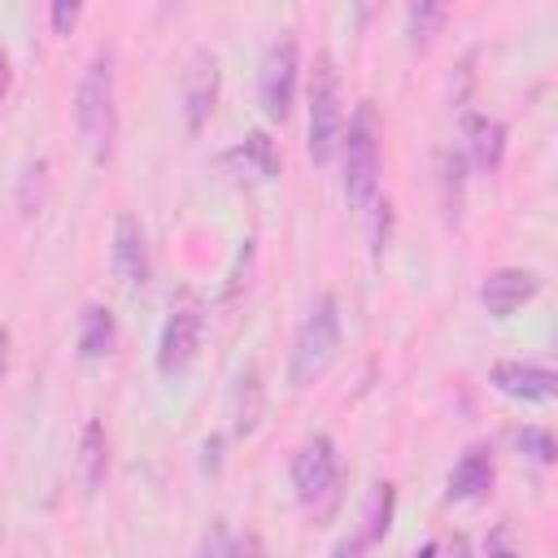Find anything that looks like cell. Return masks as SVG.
<instances>
[{"mask_svg":"<svg viewBox=\"0 0 558 558\" xmlns=\"http://www.w3.org/2000/svg\"><path fill=\"white\" fill-rule=\"evenodd\" d=\"M74 126H78V140H83L87 157L109 161L113 140H118V92H113V52L109 48H96L83 78H78Z\"/></svg>","mask_w":558,"mask_h":558,"instance_id":"6da1fadb","label":"cell"},{"mask_svg":"<svg viewBox=\"0 0 558 558\" xmlns=\"http://www.w3.org/2000/svg\"><path fill=\"white\" fill-rule=\"evenodd\" d=\"M4 92H9V57L0 48V100H4Z\"/></svg>","mask_w":558,"mask_h":558,"instance_id":"d4e9b609","label":"cell"},{"mask_svg":"<svg viewBox=\"0 0 558 558\" xmlns=\"http://www.w3.org/2000/svg\"><path fill=\"white\" fill-rule=\"evenodd\" d=\"M196 344H201V310H192V305H179V310L166 318V327H161L157 366H161L166 375L183 371V366L196 357Z\"/></svg>","mask_w":558,"mask_h":558,"instance_id":"ba28073f","label":"cell"},{"mask_svg":"<svg viewBox=\"0 0 558 558\" xmlns=\"http://www.w3.org/2000/svg\"><path fill=\"white\" fill-rule=\"evenodd\" d=\"M336 344H340V314H336V296H318L296 331V344H292V366H288V379L292 388H305L314 384L327 362L336 357Z\"/></svg>","mask_w":558,"mask_h":558,"instance_id":"3957f363","label":"cell"},{"mask_svg":"<svg viewBox=\"0 0 558 558\" xmlns=\"http://www.w3.org/2000/svg\"><path fill=\"white\" fill-rule=\"evenodd\" d=\"M105 466H109V440H105V427H100V418H87V427H83V445H78V471H83V484H87V488H100V484H105Z\"/></svg>","mask_w":558,"mask_h":558,"instance_id":"9a60e30c","label":"cell"},{"mask_svg":"<svg viewBox=\"0 0 558 558\" xmlns=\"http://www.w3.org/2000/svg\"><path fill=\"white\" fill-rule=\"evenodd\" d=\"M231 558H257V545H253V541H244V545L235 541V545H231Z\"/></svg>","mask_w":558,"mask_h":558,"instance_id":"cb8c5ba5","label":"cell"},{"mask_svg":"<svg viewBox=\"0 0 558 558\" xmlns=\"http://www.w3.org/2000/svg\"><path fill=\"white\" fill-rule=\"evenodd\" d=\"M113 270L126 288H144L148 279V244L135 214H118L113 222Z\"/></svg>","mask_w":558,"mask_h":558,"instance_id":"8fae6325","label":"cell"},{"mask_svg":"<svg viewBox=\"0 0 558 558\" xmlns=\"http://www.w3.org/2000/svg\"><path fill=\"white\" fill-rule=\"evenodd\" d=\"M74 22H78V4H65V0H61V4H52V26H57L61 35H65Z\"/></svg>","mask_w":558,"mask_h":558,"instance_id":"7402d4cb","label":"cell"},{"mask_svg":"<svg viewBox=\"0 0 558 558\" xmlns=\"http://www.w3.org/2000/svg\"><path fill=\"white\" fill-rule=\"evenodd\" d=\"M414 558H436V545H423V549H418Z\"/></svg>","mask_w":558,"mask_h":558,"instance_id":"83f0119b","label":"cell"},{"mask_svg":"<svg viewBox=\"0 0 558 558\" xmlns=\"http://www.w3.org/2000/svg\"><path fill=\"white\" fill-rule=\"evenodd\" d=\"M519 449H523L527 458H536V462H554V436L541 432V427H523V432H519Z\"/></svg>","mask_w":558,"mask_h":558,"instance_id":"ffe728a7","label":"cell"},{"mask_svg":"<svg viewBox=\"0 0 558 558\" xmlns=\"http://www.w3.org/2000/svg\"><path fill=\"white\" fill-rule=\"evenodd\" d=\"M4 366H9V331L0 327V379H4Z\"/></svg>","mask_w":558,"mask_h":558,"instance_id":"484cf974","label":"cell"},{"mask_svg":"<svg viewBox=\"0 0 558 558\" xmlns=\"http://www.w3.org/2000/svg\"><path fill=\"white\" fill-rule=\"evenodd\" d=\"M466 135H471V157H475V166H480V170H497L501 157H506V126H501L497 118L475 113V118H466Z\"/></svg>","mask_w":558,"mask_h":558,"instance_id":"4fadbf2b","label":"cell"},{"mask_svg":"<svg viewBox=\"0 0 558 558\" xmlns=\"http://www.w3.org/2000/svg\"><path fill=\"white\" fill-rule=\"evenodd\" d=\"M340 144V83L336 65L327 52L314 61V83H310V157L314 166H327Z\"/></svg>","mask_w":558,"mask_h":558,"instance_id":"277c9868","label":"cell"},{"mask_svg":"<svg viewBox=\"0 0 558 558\" xmlns=\"http://www.w3.org/2000/svg\"><path fill=\"white\" fill-rule=\"evenodd\" d=\"M440 174H445V209H449V218H458V196H462V157H458V153H440Z\"/></svg>","mask_w":558,"mask_h":558,"instance_id":"e0dca14e","label":"cell"},{"mask_svg":"<svg viewBox=\"0 0 558 558\" xmlns=\"http://www.w3.org/2000/svg\"><path fill=\"white\" fill-rule=\"evenodd\" d=\"M344 144V201L353 209H366L375 187H379V118L375 105H357L349 118V131L340 135Z\"/></svg>","mask_w":558,"mask_h":558,"instance_id":"7a4b0ae2","label":"cell"},{"mask_svg":"<svg viewBox=\"0 0 558 558\" xmlns=\"http://www.w3.org/2000/svg\"><path fill=\"white\" fill-rule=\"evenodd\" d=\"M231 536H227V527H214L209 536H205V545H201V558H231Z\"/></svg>","mask_w":558,"mask_h":558,"instance_id":"44dd1931","label":"cell"},{"mask_svg":"<svg viewBox=\"0 0 558 558\" xmlns=\"http://www.w3.org/2000/svg\"><path fill=\"white\" fill-rule=\"evenodd\" d=\"M113 336H118L113 314L105 305H83V318H78V353L87 362H96V357H105L113 349Z\"/></svg>","mask_w":558,"mask_h":558,"instance_id":"5bb4252c","label":"cell"},{"mask_svg":"<svg viewBox=\"0 0 558 558\" xmlns=\"http://www.w3.org/2000/svg\"><path fill=\"white\" fill-rule=\"evenodd\" d=\"M331 558H362V541H357V536H344V541L331 549Z\"/></svg>","mask_w":558,"mask_h":558,"instance_id":"603a6c76","label":"cell"},{"mask_svg":"<svg viewBox=\"0 0 558 558\" xmlns=\"http://www.w3.org/2000/svg\"><path fill=\"white\" fill-rule=\"evenodd\" d=\"M440 22H445V9H440V4H414V9H410V39H414V44H427Z\"/></svg>","mask_w":558,"mask_h":558,"instance_id":"ac0fdd59","label":"cell"},{"mask_svg":"<svg viewBox=\"0 0 558 558\" xmlns=\"http://www.w3.org/2000/svg\"><path fill=\"white\" fill-rule=\"evenodd\" d=\"M449 558H471V554H466V536H453V545H449Z\"/></svg>","mask_w":558,"mask_h":558,"instance_id":"4316f807","label":"cell"},{"mask_svg":"<svg viewBox=\"0 0 558 558\" xmlns=\"http://www.w3.org/2000/svg\"><path fill=\"white\" fill-rule=\"evenodd\" d=\"M493 388L514 401H554L558 397V375L536 362H497L493 366Z\"/></svg>","mask_w":558,"mask_h":558,"instance_id":"9c48e42d","label":"cell"},{"mask_svg":"<svg viewBox=\"0 0 558 558\" xmlns=\"http://www.w3.org/2000/svg\"><path fill=\"white\" fill-rule=\"evenodd\" d=\"M493 488V458L488 449H471L453 471H449V501H471Z\"/></svg>","mask_w":558,"mask_h":558,"instance_id":"7c38bea8","label":"cell"},{"mask_svg":"<svg viewBox=\"0 0 558 558\" xmlns=\"http://www.w3.org/2000/svg\"><path fill=\"white\" fill-rule=\"evenodd\" d=\"M388 519H392V484H375L371 514H366V541H379L388 532Z\"/></svg>","mask_w":558,"mask_h":558,"instance_id":"2e32d148","label":"cell"},{"mask_svg":"<svg viewBox=\"0 0 558 558\" xmlns=\"http://www.w3.org/2000/svg\"><path fill=\"white\" fill-rule=\"evenodd\" d=\"M336 475H340V462H336V445L327 436H314L296 449L292 458V484H296V497L301 501H318L336 488Z\"/></svg>","mask_w":558,"mask_h":558,"instance_id":"8992f818","label":"cell"},{"mask_svg":"<svg viewBox=\"0 0 558 558\" xmlns=\"http://www.w3.org/2000/svg\"><path fill=\"white\" fill-rule=\"evenodd\" d=\"M214 100H218V57L209 48H196L183 70V122L192 135L209 122Z\"/></svg>","mask_w":558,"mask_h":558,"instance_id":"52a82bcc","label":"cell"},{"mask_svg":"<svg viewBox=\"0 0 558 558\" xmlns=\"http://www.w3.org/2000/svg\"><path fill=\"white\" fill-rule=\"evenodd\" d=\"M296 70H301L296 39H292V35H279V39L266 48V57H262V74H257V96H262L266 118H288V113H292Z\"/></svg>","mask_w":558,"mask_h":558,"instance_id":"5b68a950","label":"cell"},{"mask_svg":"<svg viewBox=\"0 0 558 558\" xmlns=\"http://www.w3.org/2000/svg\"><path fill=\"white\" fill-rule=\"evenodd\" d=\"M244 153L262 166V174L270 179V174H279V157H275V148H270V135L266 131H253L248 140H244Z\"/></svg>","mask_w":558,"mask_h":558,"instance_id":"d6986e66","label":"cell"},{"mask_svg":"<svg viewBox=\"0 0 558 558\" xmlns=\"http://www.w3.org/2000/svg\"><path fill=\"white\" fill-rule=\"evenodd\" d=\"M541 292V279L532 270H519V266H506V270H493L480 288V301L493 318H510L519 305H527L532 296Z\"/></svg>","mask_w":558,"mask_h":558,"instance_id":"30bf717a","label":"cell"}]
</instances>
